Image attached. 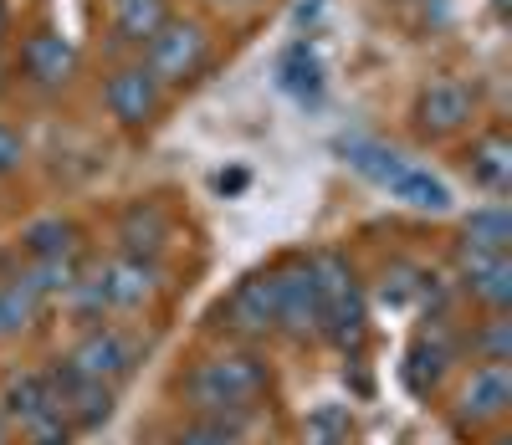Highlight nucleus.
Segmentation results:
<instances>
[{"label":"nucleus","instance_id":"c85d7f7f","mask_svg":"<svg viewBox=\"0 0 512 445\" xmlns=\"http://www.w3.org/2000/svg\"><path fill=\"white\" fill-rule=\"evenodd\" d=\"M21 440L26 445H67L72 440V425H67V415H41V420L21 425Z\"/></svg>","mask_w":512,"mask_h":445},{"label":"nucleus","instance_id":"bb28decb","mask_svg":"<svg viewBox=\"0 0 512 445\" xmlns=\"http://www.w3.org/2000/svg\"><path fill=\"white\" fill-rule=\"evenodd\" d=\"M472 353L482 364H507L512 359V323L502 313H492L477 333H472Z\"/></svg>","mask_w":512,"mask_h":445},{"label":"nucleus","instance_id":"f03ea898","mask_svg":"<svg viewBox=\"0 0 512 445\" xmlns=\"http://www.w3.org/2000/svg\"><path fill=\"white\" fill-rule=\"evenodd\" d=\"M308 266L318 282V338H328L338 348H359L369 313H364V292H359L354 266L338 251H318V256H308Z\"/></svg>","mask_w":512,"mask_h":445},{"label":"nucleus","instance_id":"6ab92c4d","mask_svg":"<svg viewBox=\"0 0 512 445\" xmlns=\"http://www.w3.org/2000/svg\"><path fill=\"white\" fill-rule=\"evenodd\" d=\"M277 82H282V93H292L297 103H318L323 62H318V52L308 47V41H292V47L277 57Z\"/></svg>","mask_w":512,"mask_h":445},{"label":"nucleus","instance_id":"393cba45","mask_svg":"<svg viewBox=\"0 0 512 445\" xmlns=\"http://www.w3.org/2000/svg\"><path fill=\"white\" fill-rule=\"evenodd\" d=\"M354 435V420L344 405H318L303 425V445H349Z\"/></svg>","mask_w":512,"mask_h":445},{"label":"nucleus","instance_id":"473e14b6","mask_svg":"<svg viewBox=\"0 0 512 445\" xmlns=\"http://www.w3.org/2000/svg\"><path fill=\"white\" fill-rule=\"evenodd\" d=\"M0 36H6V0H0Z\"/></svg>","mask_w":512,"mask_h":445},{"label":"nucleus","instance_id":"f257e3e1","mask_svg":"<svg viewBox=\"0 0 512 445\" xmlns=\"http://www.w3.org/2000/svg\"><path fill=\"white\" fill-rule=\"evenodd\" d=\"M272 374L256 353H216L190 369L185 379V399L200 410V415H216V420H236V415H251L256 399L267 394Z\"/></svg>","mask_w":512,"mask_h":445},{"label":"nucleus","instance_id":"f3484780","mask_svg":"<svg viewBox=\"0 0 512 445\" xmlns=\"http://www.w3.org/2000/svg\"><path fill=\"white\" fill-rule=\"evenodd\" d=\"M466 174H472V185L487 190V195H507L512 185V144L507 133H482L466 154Z\"/></svg>","mask_w":512,"mask_h":445},{"label":"nucleus","instance_id":"4468645a","mask_svg":"<svg viewBox=\"0 0 512 445\" xmlns=\"http://www.w3.org/2000/svg\"><path fill=\"white\" fill-rule=\"evenodd\" d=\"M118 241H123V256H144L154 261L169 241V215L154 205V200H139L118 215Z\"/></svg>","mask_w":512,"mask_h":445},{"label":"nucleus","instance_id":"39448f33","mask_svg":"<svg viewBox=\"0 0 512 445\" xmlns=\"http://www.w3.org/2000/svg\"><path fill=\"white\" fill-rule=\"evenodd\" d=\"M277 333H287L292 343L318 338V282L308 261H287L277 266Z\"/></svg>","mask_w":512,"mask_h":445},{"label":"nucleus","instance_id":"b1692460","mask_svg":"<svg viewBox=\"0 0 512 445\" xmlns=\"http://www.w3.org/2000/svg\"><path fill=\"white\" fill-rule=\"evenodd\" d=\"M21 246L41 261V256H67L77 251V226L62 215H47V220H31V226L21 231Z\"/></svg>","mask_w":512,"mask_h":445},{"label":"nucleus","instance_id":"423d86ee","mask_svg":"<svg viewBox=\"0 0 512 445\" xmlns=\"http://www.w3.org/2000/svg\"><path fill=\"white\" fill-rule=\"evenodd\" d=\"M52 389H57V405L67 415L72 430H98L108 415H113V384H98V379H82L67 359H57L47 369Z\"/></svg>","mask_w":512,"mask_h":445},{"label":"nucleus","instance_id":"dca6fc26","mask_svg":"<svg viewBox=\"0 0 512 445\" xmlns=\"http://www.w3.org/2000/svg\"><path fill=\"white\" fill-rule=\"evenodd\" d=\"M456 338H451V328L446 323H431V333H420L415 338V348H410V364H405V384L415 389V394H425L441 374H446V364L456 359Z\"/></svg>","mask_w":512,"mask_h":445},{"label":"nucleus","instance_id":"ddd939ff","mask_svg":"<svg viewBox=\"0 0 512 445\" xmlns=\"http://www.w3.org/2000/svg\"><path fill=\"white\" fill-rule=\"evenodd\" d=\"M507 405H512V374H507V364L472 369V379H466V389H461V420L482 425V420H497Z\"/></svg>","mask_w":512,"mask_h":445},{"label":"nucleus","instance_id":"5701e85b","mask_svg":"<svg viewBox=\"0 0 512 445\" xmlns=\"http://www.w3.org/2000/svg\"><path fill=\"white\" fill-rule=\"evenodd\" d=\"M390 195L405 200V205H415V210H431V215L451 210V190H446V180H436V174H431V169H420V164H410V169L400 174Z\"/></svg>","mask_w":512,"mask_h":445},{"label":"nucleus","instance_id":"cd10ccee","mask_svg":"<svg viewBox=\"0 0 512 445\" xmlns=\"http://www.w3.org/2000/svg\"><path fill=\"white\" fill-rule=\"evenodd\" d=\"M425 282L415 266H395V272H384V302L390 307H405V302H415V297H425Z\"/></svg>","mask_w":512,"mask_h":445},{"label":"nucleus","instance_id":"aec40b11","mask_svg":"<svg viewBox=\"0 0 512 445\" xmlns=\"http://www.w3.org/2000/svg\"><path fill=\"white\" fill-rule=\"evenodd\" d=\"M41 302H47V292L31 282V272H11L6 282H0V328L6 333L31 328L36 313H41Z\"/></svg>","mask_w":512,"mask_h":445},{"label":"nucleus","instance_id":"f8f14e48","mask_svg":"<svg viewBox=\"0 0 512 445\" xmlns=\"http://www.w3.org/2000/svg\"><path fill=\"white\" fill-rule=\"evenodd\" d=\"M0 415H6L11 425H31V420H41V415H62L47 369H21V374H11V379H6V410H0Z\"/></svg>","mask_w":512,"mask_h":445},{"label":"nucleus","instance_id":"0eeeda50","mask_svg":"<svg viewBox=\"0 0 512 445\" xmlns=\"http://www.w3.org/2000/svg\"><path fill=\"white\" fill-rule=\"evenodd\" d=\"M221 323L241 338H267L277 333V277L272 272H256L246 282H236V292L221 307Z\"/></svg>","mask_w":512,"mask_h":445},{"label":"nucleus","instance_id":"a878e982","mask_svg":"<svg viewBox=\"0 0 512 445\" xmlns=\"http://www.w3.org/2000/svg\"><path fill=\"white\" fill-rule=\"evenodd\" d=\"M82 277V256L77 251H67V256H41L36 266H31V282L47 292V297H67V287Z\"/></svg>","mask_w":512,"mask_h":445},{"label":"nucleus","instance_id":"9b49d317","mask_svg":"<svg viewBox=\"0 0 512 445\" xmlns=\"http://www.w3.org/2000/svg\"><path fill=\"white\" fill-rule=\"evenodd\" d=\"M461 287L482 307L502 313L512 302V256L507 251H461Z\"/></svg>","mask_w":512,"mask_h":445},{"label":"nucleus","instance_id":"2eb2a0df","mask_svg":"<svg viewBox=\"0 0 512 445\" xmlns=\"http://www.w3.org/2000/svg\"><path fill=\"white\" fill-rule=\"evenodd\" d=\"M21 67L41 93H52V87H62L72 77V41L57 36V31H36L21 52Z\"/></svg>","mask_w":512,"mask_h":445},{"label":"nucleus","instance_id":"7c9ffc66","mask_svg":"<svg viewBox=\"0 0 512 445\" xmlns=\"http://www.w3.org/2000/svg\"><path fill=\"white\" fill-rule=\"evenodd\" d=\"M246 185V174L236 169V174H221V180H216V190H241Z\"/></svg>","mask_w":512,"mask_h":445},{"label":"nucleus","instance_id":"6e6552de","mask_svg":"<svg viewBox=\"0 0 512 445\" xmlns=\"http://www.w3.org/2000/svg\"><path fill=\"white\" fill-rule=\"evenodd\" d=\"M98 287H103V302H108V313H128V307H144L154 292H159V282H164V272L154 261H144V256H108L103 266H98Z\"/></svg>","mask_w":512,"mask_h":445},{"label":"nucleus","instance_id":"2f4dec72","mask_svg":"<svg viewBox=\"0 0 512 445\" xmlns=\"http://www.w3.org/2000/svg\"><path fill=\"white\" fill-rule=\"evenodd\" d=\"M0 445H11V420L0 415Z\"/></svg>","mask_w":512,"mask_h":445},{"label":"nucleus","instance_id":"4be33fe9","mask_svg":"<svg viewBox=\"0 0 512 445\" xmlns=\"http://www.w3.org/2000/svg\"><path fill=\"white\" fill-rule=\"evenodd\" d=\"M461 231H466L461 251H507L512 246V215H507V205H482L466 215Z\"/></svg>","mask_w":512,"mask_h":445},{"label":"nucleus","instance_id":"1a4fd4ad","mask_svg":"<svg viewBox=\"0 0 512 445\" xmlns=\"http://www.w3.org/2000/svg\"><path fill=\"white\" fill-rule=\"evenodd\" d=\"M477 113V98H472V87H466L461 77H436V82H425L420 87V98H415V118L425 133H456L466 128Z\"/></svg>","mask_w":512,"mask_h":445},{"label":"nucleus","instance_id":"a211bd4d","mask_svg":"<svg viewBox=\"0 0 512 445\" xmlns=\"http://www.w3.org/2000/svg\"><path fill=\"white\" fill-rule=\"evenodd\" d=\"M338 154H344L364 180H374L379 190H395V180L410 169V159L400 154V149H384V144H374V139H364V133H354V139H338Z\"/></svg>","mask_w":512,"mask_h":445},{"label":"nucleus","instance_id":"412c9836","mask_svg":"<svg viewBox=\"0 0 512 445\" xmlns=\"http://www.w3.org/2000/svg\"><path fill=\"white\" fill-rule=\"evenodd\" d=\"M164 21H169L164 0H113V26H118L123 41H134V47H149Z\"/></svg>","mask_w":512,"mask_h":445},{"label":"nucleus","instance_id":"9d476101","mask_svg":"<svg viewBox=\"0 0 512 445\" xmlns=\"http://www.w3.org/2000/svg\"><path fill=\"white\" fill-rule=\"evenodd\" d=\"M159 98H164V87L149 77V67H118L103 87V103L123 128H144L159 113Z\"/></svg>","mask_w":512,"mask_h":445},{"label":"nucleus","instance_id":"72a5a7b5","mask_svg":"<svg viewBox=\"0 0 512 445\" xmlns=\"http://www.w3.org/2000/svg\"><path fill=\"white\" fill-rule=\"evenodd\" d=\"M492 6H497V11H507V0H492Z\"/></svg>","mask_w":512,"mask_h":445},{"label":"nucleus","instance_id":"c756f323","mask_svg":"<svg viewBox=\"0 0 512 445\" xmlns=\"http://www.w3.org/2000/svg\"><path fill=\"white\" fill-rule=\"evenodd\" d=\"M26 164V139L11 128V123H0V180H6V174H16Z\"/></svg>","mask_w":512,"mask_h":445},{"label":"nucleus","instance_id":"7ed1b4c3","mask_svg":"<svg viewBox=\"0 0 512 445\" xmlns=\"http://www.w3.org/2000/svg\"><path fill=\"white\" fill-rule=\"evenodd\" d=\"M210 62V41H205V31L195 26V21H175L169 16L164 26H159V36L149 41V77L164 87V82H190V77H200V67Z\"/></svg>","mask_w":512,"mask_h":445},{"label":"nucleus","instance_id":"20e7f679","mask_svg":"<svg viewBox=\"0 0 512 445\" xmlns=\"http://www.w3.org/2000/svg\"><path fill=\"white\" fill-rule=\"evenodd\" d=\"M67 364H72L82 379L118 384V379L134 374V364H139V343H134V333H123V328L93 323L88 333L77 338V348L67 353Z\"/></svg>","mask_w":512,"mask_h":445},{"label":"nucleus","instance_id":"f704fd0d","mask_svg":"<svg viewBox=\"0 0 512 445\" xmlns=\"http://www.w3.org/2000/svg\"><path fill=\"white\" fill-rule=\"evenodd\" d=\"M0 333H6V328H0Z\"/></svg>","mask_w":512,"mask_h":445}]
</instances>
